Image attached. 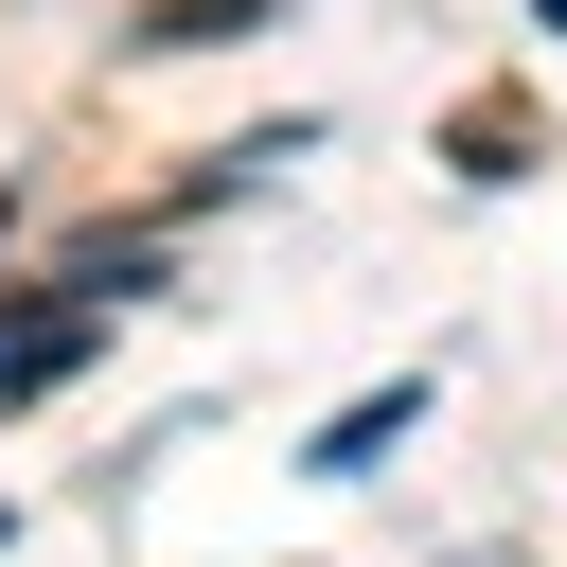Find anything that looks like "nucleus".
I'll return each instance as SVG.
<instances>
[{
    "label": "nucleus",
    "mask_w": 567,
    "mask_h": 567,
    "mask_svg": "<svg viewBox=\"0 0 567 567\" xmlns=\"http://www.w3.org/2000/svg\"><path fill=\"white\" fill-rule=\"evenodd\" d=\"M89 337H106V301H35V319H0V408H35Z\"/></svg>",
    "instance_id": "1"
},
{
    "label": "nucleus",
    "mask_w": 567,
    "mask_h": 567,
    "mask_svg": "<svg viewBox=\"0 0 567 567\" xmlns=\"http://www.w3.org/2000/svg\"><path fill=\"white\" fill-rule=\"evenodd\" d=\"M408 425H425V390H354V408L319 425V478H354V461H390Z\"/></svg>",
    "instance_id": "2"
},
{
    "label": "nucleus",
    "mask_w": 567,
    "mask_h": 567,
    "mask_svg": "<svg viewBox=\"0 0 567 567\" xmlns=\"http://www.w3.org/2000/svg\"><path fill=\"white\" fill-rule=\"evenodd\" d=\"M532 159V106H461V177H514Z\"/></svg>",
    "instance_id": "3"
},
{
    "label": "nucleus",
    "mask_w": 567,
    "mask_h": 567,
    "mask_svg": "<svg viewBox=\"0 0 567 567\" xmlns=\"http://www.w3.org/2000/svg\"><path fill=\"white\" fill-rule=\"evenodd\" d=\"M248 18H266V0H159V18H142V35H159V53H177V35H248Z\"/></svg>",
    "instance_id": "4"
},
{
    "label": "nucleus",
    "mask_w": 567,
    "mask_h": 567,
    "mask_svg": "<svg viewBox=\"0 0 567 567\" xmlns=\"http://www.w3.org/2000/svg\"><path fill=\"white\" fill-rule=\"evenodd\" d=\"M549 35H567V0H549Z\"/></svg>",
    "instance_id": "5"
}]
</instances>
